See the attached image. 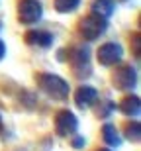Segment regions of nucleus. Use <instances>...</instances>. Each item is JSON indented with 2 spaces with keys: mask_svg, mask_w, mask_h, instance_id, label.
Wrapping results in <instances>:
<instances>
[{
  "mask_svg": "<svg viewBox=\"0 0 141 151\" xmlns=\"http://www.w3.org/2000/svg\"><path fill=\"white\" fill-rule=\"evenodd\" d=\"M122 2H127V0H122Z\"/></svg>",
  "mask_w": 141,
  "mask_h": 151,
  "instance_id": "21",
  "label": "nucleus"
},
{
  "mask_svg": "<svg viewBox=\"0 0 141 151\" xmlns=\"http://www.w3.org/2000/svg\"><path fill=\"white\" fill-rule=\"evenodd\" d=\"M114 84L120 90H130L137 84V69L135 67H122L118 73L114 75Z\"/></svg>",
  "mask_w": 141,
  "mask_h": 151,
  "instance_id": "7",
  "label": "nucleus"
},
{
  "mask_svg": "<svg viewBox=\"0 0 141 151\" xmlns=\"http://www.w3.org/2000/svg\"><path fill=\"white\" fill-rule=\"evenodd\" d=\"M125 137L130 141H133V143H137L141 139V126L137 120H133V122H130L125 126Z\"/></svg>",
  "mask_w": 141,
  "mask_h": 151,
  "instance_id": "14",
  "label": "nucleus"
},
{
  "mask_svg": "<svg viewBox=\"0 0 141 151\" xmlns=\"http://www.w3.org/2000/svg\"><path fill=\"white\" fill-rule=\"evenodd\" d=\"M98 151H112V149H98Z\"/></svg>",
  "mask_w": 141,
  "mask_h": 151,
  "instance_id": "20",
  "label": "nucleus"
},
{
  "mask_svg": "<svg viewBox=\"0 0 141 151\" xmlns=\"http://www.w3.org/2000/svg\"><path fill=\"white\" fill-rule=\"evenodd\" d=\"M96 98H98V90L90 84H82L74 92V102L79 108H90L96 102Z\"/></svg>",
  "mask_w": 141,
  "mask_h": 151,
  "instance_id": "8",
  "label": "nucleus"
},
{
  "mask_svg": "<svg viewBox=\"0 0 141 151\" xmlns=\"http://www.w3.org/2000/svg\"><path fill=\"white\" fill-rule=\"evenodd\" d=\"M102 139L106 141L108 145L110 147H120L122 145V134H120V129L116 128V126H114V124H104V126H102Z\"/></svg>",
  "mask_w": 141,
  "mask_h": 151,
  "instance_id": "10",
  "label": "nucleus"
},
{
  "mask_svg": "<svg viewBox=\"0 0 141 151\" xmlns=\"http://www.w3.org/2000/svg\"><path fill=\"white\" fill-rule=\"evenodd\" d=\"M106 29H108V20L102 18V16H96V14H90V16L82 18L80 24H79L80 35L84 39H88V41H94L100 35H104Z\"/></svg>",
  "mask_w": 141,
  "mask_h": 151,
  "instance_id": "2",
  "label": "nucleus"
},
{
  "mask_svg": "<svg viewBox=\"0 0 141 151\" xmlns=\"http://www.w3.org/2000/svg\"><path fill=\"white\" fill-rule=\"evenodd\" d=\"M96 57H98V63H100V65H104V67H114V65H118V63L124 59V47L120 43H114V41L104 43L100 49H98Z\"/></svg>",
  "mask_w": 141,
  "mask_h": 151,
  "instance_id": "5",
  "label": "nucleus"
},
{
  "mask_svg": "<svg viewBox=\"0 0 141 151\" xmlns=\"http://www.w3.org/2000/svg\"><path fill=\"white\" fill-rule=\"evenodd\" d=\"M79 129V120L71 110H61L57 112V118H55V132L57 135L61 137H71V135L77 134Z\"/></svg>",
  "mask_w": 141,
  "mask_h": 151,
  "instance_id": "4",
  "label": "nucleus"
},
{
  "mask_svg": "<svg viewBox=\"0 0 141 151\" xmlns=\"http://www.w3.org/2000/svg\"><path fill=\"white\" fill-rule=\"evenodd\" d=\"M116 110V102L112 100H100V104L96 106V116L98 118H110V114Z\"/></svg>",
  "mask_w": 141,
  "mask_h": 151,
  "instance_id": "15",
  "label": "nucleus"
},
{
  "mask_svg": "<svg viewBox=\"0 0 141 151\" xmlns=\"http://www.w3.org/2000/svg\"><path fill=\"white\" fill-rule=\"evenodd\" d=\"M24 39H26V43H28V45L43 47V49L51 47L53 41H55V37H53L49 32H43V29H31V32L26 34V37H24Z\"/></svg>",
  "mask_w": 141,
  "mask_h": 151,
  "instance_id": "9",
  "label": "nucleus"
},
{
  "mask_svg": "<svg viewBox=\"0 0 141 151\" xmlns=\"http://www.w3.org/2000/svg\"><path fill=\"white\" fill-rule=\"evenodd\" d=\"M116 12V2L114 0H94L92 2V14L96 16H102V18H110Z\"/></svg>",
  "mask_w": 141,
  "mask_h": 151,
  "instance_id": "12",
  "label": "nucleus"
},
{
  "mask_svg": "<svg viewBox=\"0 0 141 151\" xmlns=\"http://www.w3.org/2000/svg\"><path fill=\"white\" fill-rule=\"evenodd\" d=\"M120 110H122V114H125V116L130 118H137L141 112V100L139 96H125L124 100L120 102Z\"/></svg>",
  "mask_w": 141,
  "mask_h": 151,
  "instance_id": "11",
  "label": "nucleus"
},
{
  "mask_svg": "<svg viewBox=\"0 0 141 151\" xmlns=\"http://www.w3.org/2000/svg\"><path fill=\"white\" fill-rule=\"evenodd\" d=\"M0 132H2V116H0Z\"/></svg>",
  "mask_w": 141,
  "mask_h": 151,
  "instance_id": "19",
  "label": "nucleus"
},
{
  "mask_svg": "<svg viewBox=\"0 0 141 151\" xmlns=\"http://www.w3.org/2000/svg\"><path fill=\"white\" fill-rule=\"evenodd\" d=\"M71 65H73V71L79 78L88 77L90 75V49L80 45V47H74L71 51Z\"/></svg>",
  "mask_w": 141,
  "mask_h": 151,
  "instance_id": "3",
  "label": "nucleus"
},
{
  "mask_svg": "<svg viewBox=\"0 0 141 151\" xmlns=\"http://www.w3.org/2000/svg\"><path fill=\"white\" fill-rule=\"evenodd\" d=\"M18 16H20L22 24H28V26L35 24L43 16V6H41L39 0H22L20 8H18Z\"/></svg>",
  "mask_w": 141,
  "mask_h": 151,
  "instance_id": "6",
  "label": "nucleus"
},
{
  "mask_svg": "<svg viewBox=\"0 0 141 151\" xmlns=\"http://www.w3.org/2000/svg\"><path fill=\"white\" fill-rule=\"evenodd\" d=\"M0 29H2V26H0Z\"/></svg>",
  "mask_w": 141,
  "mask_h": 151,
  "instance_id": "22",
  "label": "nucleus"
},
{
  "mask_svg": "<svg viewBox=\"0 0 141 151\" xmlns=\"http://www.w3.org/2000/svg\"><path fill=\"white\" fill-rule=\"evenodd\" d=\"M80 6V0H55V10L59 14H69L74 12Z\"/></svg>",
  "mask_w": 141,
  "mask_h": 151,
  "instance_id": "13",
  "label": "nucleus"
},
{
  "mask_svg": "<svg viewBox=\"0 0 141 151\" xmlns=\"http://www.w3.org/2000/svg\"><path fill=\"white\" fill-rule=\"evenodd\" d=\"M37 84L39 88L45 92L47 96H51L53 100H67L71 94V86L65 78H61L59 75L53 73H41L37 77Z\"/></svg>",
  "mask_w": 141,
  "mask_h": 151,
  "instance_id": "1",
  "label": "nucleus"
},
{
  "mask_svg": "<svg viewBox=\"0 0 141 151\" xmlns=\"http://www.w3.org/2000/svg\"><path fill=\"white\" fill-rule=\"evenodd\" d=\"M133 45H135V57H139V34L133 35Z\"/></svg>",
  "mask_w": 141,
  "mask_h": 151,
  "instance_id": "17",
  "label": "nucleus"
},
{
  "mask_svg": "<svg viewBox=\"0 0 141 151\" xmlns=\"http://www.w3.org/2000/svg\"><path fill=\"white\" fill-rule=\"evenodd\" d=\"M71 137H73V147L74 149H82V147H84L86 139L82 137V135H71Z\"/></svg>",
  "mask_w": 141,
  "mask_h": 151,
  "instance_id": "16",
  "label": "nucleus"
},
{
  "mask_svg": "<svg viewBox=\"0 0 141 151\" xmlns=\"http://www.w3.org/2000/svg\"><path fill=\"white\" fill-rule=\"evenodd\" d=\"M4 55H6V45H4V41L0 39V61L4 59Z\"/></svg>",
  "mask_w": 141,
  "mask_h": 151,
  "instance_id": "18",
  "label": "nucleus"
}]
</instances>
